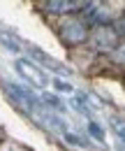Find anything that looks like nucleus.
<instances>
[{"label":"nucleus","mask_w":125,"mask_h":151,"mask_svg":"<svg viewBox=\"0 0 125 151\" xmlns=\"http://www.w3.org/2000/svg\"><path fill=\"white\" fill-rule=\"evenodd\" d=\"M90 44L95 51L100 54H111L118 44H121V33L114 28V23H107V26H95L90 30Z\"/></svg>","instance_id":"1"},{"label":"nucleus","mask_w":125,"mask_h":151,"mask_svg":"<svg viewBox=\"0 0 125 151\" xmlns=\"http://www.w3.org/2000/svg\"><path fill=\"white\" fill-rule=\"evenodd\" d=\"M58 35H60V40L65 44H84V42H88L90 30L84 23V19H67L60 23Z\"/></svg>","instance_id":"2"},{"label":"nucleus","mask_w":125,"mask_h":151,"mask_svg":"<svg viewBox=\"0 0 125 151\" xmlns=\"http://www.w3.org/2000/svg\"><path fill=\"white\" fill-rule=\"evenodd\" d=\"M14 70H16L26 81H30L33 86H37V88H46V86L51 84V77L46 75L37 63H30V60H26V58H16V60H14Z\"/></svg>","instance_id":"3"},{"label":"nucleus","mask_w":125,"mask_h":151,"mask_svg":"<svg viewBox=\"0 0 125 151\" xmlns=\"http://www.w3.org/2000/svg\"><path fill=\"white\" fill-rule=\"evenodd\" d=\"M84 19L90 21V23H95V26H107L114 21V14L109 12V7L104 2H95V0H90L84 5Z\"/></svg>","instance_id":"4"},{"label":"nucleus","mask_w":125,"mask_h":151,"mask_svg":"<svg viewBox=\"0 0 125 151\" xmlns=\"http://www.w3.org/2000/svg\"><path fill=\"white\" fill-rule=\"evenodd\" d=\"M86 2L81 0H39V7L46 12V14H54V17H65L72 14L76 9H84Z\"/></svg>","instance_id":"5"},{"label":"nucleus","mask_w":125,"mask_h":151,"mask_svg":"<svg viewBox=\"0 0 125 151\" xmlns=\"http://www.w3.org/2000/svg\"><path fill=\"white\" fill-rule=\"evenodd\" d=\"M30 54L35 56V63H37V65L42 63V65H44V68H49L51 72H58V75H63V77H67V75H70V72H67V68H63L60 63H56L54 58H51V56H46L44 51H39V49H35V47H30Z\"/></svg>","instance_id":"6"},{"label":"nucleus","mask_w":125,"mask_h":151,"mask_svg":"<svg viewBox=\"0 0 125 151\" xmlns=\"http://www.w3.org/2000/svg\"><path fill=\"white\" fill-rule=\"evenodd\" d=\"M0 44L5 49L14 51V54H21V40L16 35H12V33H7V30H0Z\"/></svg>","instance_id":"7"},{"label":"nucleus","mask_w":125,"mask_h":151,"mask_svg":"<svg viewBox=\"0 0 125 151\" xmlns=\"http://www.w3.org/2000/svg\"><path fill=\"white\" fill-rule=\"evenodd\" d=\"M42 100H44V105H49L54 112H60V114L65 112V105H63L60 98H56L54 93H42Z\"/></svg>","instance_id":"8"},{"label":"nucleus","mask_w":125,"mask_h":151,"mask_svg":"<svg viewBox=\"0 0 125 151\" xmlns=\"http://www.w3.org/2000/svg\"><path fill=\"white\" fill-rule=\"evenodd\" d=\"M88 132L93 139H97V142H102L104 144V130H102V126L100 123H95L93 119H88Z\"/></svg>","instance_id":"9"},{"label":"nucleus","mask_w":125,"mask_h":151,"mask_svg":"<svg viewBox=\"0 0 125 151\" xmlns=\"http://www.w3.org/2000/svg\"><path fill=\"white\" fill-rule=\"evenodd\" d=\"M111 128H114V132L118 135V139H121V144H123V149H125V121L123 119H111Z\"/></svg>","instance_id":"10"},{"label":"nucleus","mask_w":125,"mask_h":151,"mask_svg":"<svg viewBox=\"0 0 125 151\" xmlns=\"http://www.w3.org/2000/svg\"><path fill=\"white\" fill-rule=\"evenodd\" d=\"M51 86H54L58 93H74V86L67 84V81H63L60 77H51Z\"/></svg>","instance_id":"11"},{"label":"nucleus","mask_w":125,"mask_h":151,"mask_svg":"<svg viewBox=\"0 0 125 151\" xmlns=\"http://www.w3.org/2000/svg\"><path fill=\"white\" fill-rule=\"evenodd\" d=\"M109 56H111V60H114V63L125 65V42H121V44H118V47H116V49H114Z\"/></svg>","instance_id":"12"},{"label":"nucleus","mask_w":125,"mask_h":151,"mask_svg":"<svg viewBox=\"0 0 125 151\" xmlns=\"http://www.w3.org/2000/svg\"><path fill=\"white\" fill-rule=\"evenodd\" d=\"M0 151H14V149H12L9 144H5V147H0Z\"/></svg>","instance_id":"13"},{"label":"nucleus","mask_w":125,"mask_h":151,"mask_svg":"<svg viewBox=\"0 0 125 151\" xmlns=\"http://www.w3.org/2000/svg\"><path fill=\"white\" fill-rule=\"evenodd\" d=\"M121 30H123V33H125V17H123V19H121Z\"/></svg>","instance_id":"14"}]
</instances>
